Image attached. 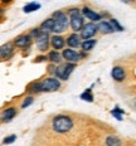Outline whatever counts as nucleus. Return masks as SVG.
<instances>
[{
    "label": "nucleus",
    "mask_w": 136,
    "mask_h": 146,
    "mask_svg": "<svg viewBox=\"0 0 136 146\" xmlns=\"http://www.w3.org/2000/svg\"><path fill=\"white\" fill-rule=\"evenodd\" d=\"M73 127V121L71 117L59 115V116L53 118V130L58 133H66Z\"/></svg>",
    "instance_id": "obj_1"
},
{
    "label": "nucleus",
    "mask_w": 136,
    "mask_h": 146,
    "mask_svg": "<svg viewBox=\"0 0 136 146\" xmlns=\"http://www.w3.org/2000/svg\"><path fill=\"white\" fill-rule=\"evenodd\" d=\"M53 17H54V22H56L53 32L54 33L64 32V30L68 28V24H69L67 15H66L64 13H62V11H56V13L53 14Z\"/></svg>",
    "instance_id": "obj_2"
},
{
    "label": "nucleus",
    "mask_w": 136,
    "mask_h": 146,
    "mask_svg": "<svg viewBox=\"0 0 136 146\" xmlns=\"http://www.w3.org/2000/svg\"><path fill=\"white\" fill-rule=\"evenodd\" d=\"M74 68H76L74 63L68 62V63H66V64H60L59 67H57L54 73H56L57 78H59V80H62V81H66V80H68V77L71 76V73L73 72Z\"/></svg>",
    "instance_id": "obj_3"
},
{
    "label": "nucleus",
    "mask_w": 136,
    "mask_h": 146,
    "mask_svg": "<svg viewBox=\"0 0 136 146\" xmlns=\"http://www.w3.org/2000/svg\"><path fill=\"white\" fill-rule=\"evenodd\" d=\"M40 83H42V92H54L60 87V82L57 78H45Z\"/></svg>",
    "instance_id": "obj_4"
},
{
    "label": "nucleus",
    "mask_w": 136,
    "mask_h": 146,
    "mask_svg": "<svg viewBox=\"0 0 136 146\" xmlns=\"http://www.w3.org/2000/svg\"><path fill=\"white\" fill-rule=\"evenodd\" d=\"M97 25L93 23H87L84 24V27L81 30V38L84 39V40H87V39H91L93 35L97 33Z\"/></svg>",
    "instance_id": "obj_5"
},
{
    "label": "nucleus",
    "mask_w": 136,
    "mask_h": 146,
    "mask_svg": "<svg viewBox=\"0 0 136 146\" xmlns=\"http://www.w3.org/2000/svg\"><path fill=\"white\" fill-rule=\"evenodd\" d=\"M37 45L40 50L48 49V45H49V35H48V32L42 30L39 33V35L37 36Z\"/></svg>",
    "instance_id": "obj_6"
},
{
    "label": "nucleus",
    "mask_w": 136,
    "mask_h": 146,
    "mask_svg": "<svg viewBox=\"0 0 136 146\" xmlns=\"http://www.w3.org/2000/svg\"><path fill=\"white\" fill-rule=\"evenodd\" d=\"M62 56H63V58H64L66 60H68V62H71V63H76L77 60H80V58H81V54H78L77 52L73 50V49H71V48L63 50Z\"/></svg>",
    "instance_id": "obj_7"
},
{
    "label": "nucleus",
    "mask_w": 136,
    "mask_h": 146,
    "mask_svg": "<svg viewBox=\"0 0 136 146\" xmlns=\"http://www.w3.org/2000/svg\"><path fill=\"white\" fill-rule=\"evenodd\" d=\"M71 27H72V29L73 30H76V32L82 30V28L84 27L82 15L78 14V15H73V17H71Z\"/></svg>",
    "instance_id": "obj_8"
},
{
    "label": "nucleus",
    "mask_w": 136,
    "mask_h": 146,
    "mask_svg": "<svg viewBox=\"0 0 136 146\" xmlns=\"http://www.w3.org/2000/svg\"><path fill=\"white\" fill-rule=\"evenodd\" d=\"M30 43H32V36L30 35H20L19 38L14 40V44L18 48H27L30 45Z\"/></svg>",
    "instance_id": "obj_9"
},
{
    "label": "nucleus",
    "mask_w": 136,
    "mask_h": 146,
    "mask_svg": "<svg viewBox=\"0 0 136 146\" xmlns=\"http://www.w3.org/2000/svg\"><path fill=\"white\" fill-rule=\"evenodd\" d=\"M82 14L87 18V19L92 20V22H97V20H101V15L97 14V13H95V11L91 10V9H90V8H87V7H86V8H83Z\"/></svg>",
    "instance_id": "obj_10"
},
{
    "label": "nucleus",
    "mask_w": 136,
    "mask_h": 146,
    "mask_svg": "<svg viewBox=\"0 0 136 146\" xmlns=\"http://www.w3.org/2000/svg\"><path fill=\"white\" fill-rule=\"evenodd\" d=\"M67 44H68L71 48H78L80 45H82V43H81L80 35H77L76 33L71 34V35H69L68 38H67Z\"/></svg>",
    "instance_id": "obj_11"
},
{
    "label": "nucleus",
    "mask_w": 136,
    "mask_h": 146,
    "mask_svg": "<svg viewBox=\"0 0 136 146\" xmlns=\"http://www.w3.org/2000/svg\"><path fill=\"white\" fill-rule=\"evenodd\" d=\"M111 74H112L113 80L117 82H122L125 80V71H123L121 67H115L112 69V72H111Z\"/></svg>",
    "instance_id": "obj_12"
},
{
    "label": "nucleus",
    "mask_w": 136,
    "mask_h": 146,
    "mask_svg": "<svg viewBox=\"0 0 136 146\" xmlns=\"http://www.w3.org/2000/svg\"><path fill=\"white\" fill-rule=\"evenodd\" d=\"M97 28L101 33H105V34H111V33H113L115 30L112 28V25H111L110 23L107 22H100L97 24Z\"/></svg>",
    "instance_id": "obj_13"
},
{
    "label": "nucleus",
    "mask_w": 136,
    "mask_h": 146,
    "mask_svg": "<svg viewBox=\"0 0 136 146\" xmlns=\"http://www.w3.org/2000/svg\"><path fill=\"white\" fill-rule=\"evenodd\" d=\"M50 43H52L54 49L58 50V49H62V48L64 47V39L59 35H54L50 38Z\"/></svg>",
    "instance_id": "obj_14"
},
{
    "label": "nucleus",
    "mask_w": 136,
    "mask_h": 146,
    "mask_svg": "<svg viewBox=\"0 0 136 146\" xmlns=\"http://www.w3.org/2000/svg\"><path fill=\"white\" fill-rule=\"evenodd\" d=\"M17 111H15L14 107H10V108H7L4 112H3V116H1V120L3 122H9L10 120H13Z\"/></svg>",
    "instance_id": "obj_15"
},
{
    "label": "nucleus",
    "mask_w": 136,
    "mask_h": 146,
    "mask_svg": "<svg viewBox=\"0 0 136 146\" xmlns=\"http://www.w3.org/2000/svg\"><path fill=\"white\" fill-rule=\"evenodd\" d=\"M11 54H13V47H11V44L3 45L1 47V58L3 59H8Z\"/></svg>",
    "instance_id": "obj_16"
},
{
    "label": "nucleus",
    "mask_w": 136,
    "mask_h": 146,
    "mask_svg": "<svg viewBox=\"0 0 136 146\" xmlns=\"http://www.w3.org/2000/svg\"><path fill=\"white\" fill-rule=\"evenodd\" d=\"M54 24H56L54 19H47V20H44V22L42 23L40 28L43 29V30H45V32H53Z\"/></svg>",
    "instance_id": "obj_17"
},
{
    "label": "nucleus",
    "mask_w": 136,
    "mask_h": 146,
    "mask_svg": "<svg viewBox=\"0 0 136 146\" xmlns=\"http://www.w3.org/2000/svg\"><path fill=\"white\" fill-rule=\"evenodd\" d=\"M38 9H40V4L39 3H35V1H33V3H29V4H27L25 7H24V13H33V11H35V10H38Z\"/></svg>",
    "instance_id": "obj_18"
},
{
    "label": "nucleus",
    "mask_w": 136,
    "mask_h": 146,
    "mask_svg": "<svg viewBox=\"0 0 136 146\" xmlns=\"http://www.w3.org/2000/svg\"><path fill=\"white\" fill-rule=\"evenodd\" d=\"M96 43H97V42H96V39H87V40L83 42L81 47H82V49H83L84 52H87V50H91V49H92V48L96 45Z\"/></svg>",
    "instance_id": "obj_19"
},
{
    "label": "nucleus",
    "mask_w": 136,
    "mask_h": 146,
    "mask_svg": "<svg viewBox=\"0 0 136 146\" xmlns=\"http://www.w3.org/2000/svg\"><path fill=\"white\" fill-rule=\"evenodd\" d=\"M28 91L32 93H38L42 92V83L40 82H33L28 86Z\"/></svg>",
    "instance_id": "obj_20"
},
{
    "label": "nucleus",
    "mask_w": 136,
    "mask_h": 146,
    "mask_svg": "<svg viewBox=\"0 0 136 146\" xmlns=\"http://www.w3.org/2000/svg\"><path fill=\"white\" fill-rule=\"evenodd\" d=\"M106 145L107 146H121V140L116 136H108L106 139Z\"/></svg>",
    "instance_id": "obj_21"
},
{
    "label": "nucleus",
    "mask_w": 136,
    "mask_h": 146,
    "mask_svg": "<svg viewBox=\"0 0 136 146\" xmlns=\"http://www.w3.org/2000/svg\"><path fill=\"white\" fill-rule=\"evenodd\" d=\"M81 100H83V101H87V102H93V95H92V91H91V88L86 90L82 93V95H81Z\"/></svg>",
    "instance_id": "obj_22"
},
{
    "label": "nucleus",
    "mask_w": 136,
    "mask_h": 146,
    "mask_svg": "<svg viewBox=\"0 0 136 146\" xmlns=\"http://www.w3.org/2000/svg\"><path fill=\"white\" fill-rule=\"evenodd\" d=\"M48 58H49L50 62L58 63V62H60V54L57 50H53V52H50V53L48 54Z\"/></svg>",
    "instance_id": "obj_23"
},
{
    "label": "nucleus",
    "mask_w": 136,
    "mask_h": 146,
    "mask_svg": "<svg viewBox=\"0 0 136 146\" xmlns=\"http://www.w3.org/2000/svg\"><path fill=\"white\" fill-rule=\"evenodd\" d=\"M111 113H112V116L115 118H117L119 121H122V115L125 113V111H122L120 107H115L112 111H111Z\"/></svg>",
    "instance_id": "obj_24"
},
{
    "label": "nucleus",
    "mask_w": 136,
    "mask_h": 146,
    "mask_svg": "<svg viewBox=\"0 0 136 146\" xmlns=\"http://www.w3.org/2000/svg\"><path fill=\"white\" fill-rule=\"evenodd\" d=\"M110 24L112 25L113 30H117V32H123V27H121L116 19H111L110 20Z\"/></svg>",
    "instance_id": "obj_25"
},
{
    "label": "nucleus",
    "mask_w": 136,
    "mask_h": 146,
    "mask_svg": "<svg viewBox=\"0 0 136 146\" xmlns=\"http://www.w3.org/2000/svg\"><path fill=\"white\" fill-rule=\"evenodd\" d=\"M33 101H34L33 97H28V98H25L24 100V102L22 103V108H25V107H28V106H30L33 103Z\"/></svg>",
    "instance_id": "obj_26"
},
{
    "label": "nucleus",
    "mask_w": 136,
    "mask_h": 146,
    "mask_svg": "<svg viewBox=\"0 0 136 146\" xmlns=\"http://www.w3.org/2000/svg\"><path fill=\"white\" fill-rule=\"evenodd\" d=\"M15 140H17V136L15 135H10V136H8V137H5L4 139V144H11V142H14Z\"/></svg>",
    "instance_id": "obj_27"
},
{
    "label": "nucleus",
    "mask_w": 136,
    "mask_h": 146,
    "mask_svg": "<svg viewBox=\"0 0 136 146\" xmlns=\"http://www.w3.org/2000/svg\"><path fill=\"white\" fill-rule=\"evenodd\" d=\"M78 14H81V11L78 10V9H71V10L68 11L69 17H73V15H78Z\"/></svg>",
    "instance_id": "obj_28"
},
{
    "label": "nucleus",
    "mask_w": 136,
    "mask_h": 146,
    "mask_svg": "<svg viewBox=\"0 0 136 146\" xmlns=\"http://www.w3.org/2000/svg\"><path fill=\"white\" fill-rule=\"evenodd\" d=\"M39 33H40L39 29H33V32L30 33V36H32V38H37V36L39 35Z\"/></svg>",
    "instance_id": "obj_29"
},
{
    "label": "nucleus",
    "mask_w": 136,
    "mask_h": 146,
    "mask_svg": "<svg viewBox=\"0 0 136 146\" xmlns=\"http://www.w3.org/2000/svg\"><path fill=\"white\" fill-rule=\"evenodd\" d=\"M45 59H47V57H37V58H35V62H43Z\"/></svg>",
    "instance_id": "obj_30"
},
{
    "label": "nucleus",
    "mask_w": 136,
    "mask_h": 146,
    "mask_svg": "<svg viewBox=\"0 0 136 146\" xmlns=\"http://www.w3.org/2000/svg\"><path fill=\"white\" fill-rule=\"evenodd\" d=\"M122 3H132V1H135V0H121Z\"/></svg>",
    "instance_id": "obj_31"
},
{
    "label": "nucleus",
    "mask_w": 136,
    "mask_h": 146,
    "mask_svg": "<svg viewBox=\"0 0 136 146\" xmlns=\"http://www.w3.org/2000/svg\"><path fill=\"white\" fill-rule=\"evenodd\" d=\"M3 1H4V3H9V1H10V0H3Z\"/></svg>",
    "instance_id": "obj_32"
}]
</instances>
